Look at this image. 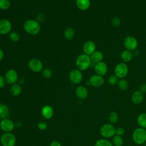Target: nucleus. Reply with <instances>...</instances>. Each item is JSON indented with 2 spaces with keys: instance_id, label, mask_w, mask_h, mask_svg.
<instances>
[{
  "instance_id": "nucleus-1",
  "label": "nucleus",
  "mask_w": 146,
  "mask_h": 146,
  "mask_svg": "<svg viewBox=\"0 0 146 146\" xmlns=\"http://www.w3.org/2000/svg\"><path fill=\"white\" fill-rule=\"evenodd\" d=\"M24 30L31 35H36L40 31L41 26L40 23L36 20L30 19L26 20L23 25Z\"/></svg>"
},
{
  "instance_id": "nucleus-2",
  "label": "nucleus",
  "mask_w": 146,
  "mask_h": 146,
  "mask_svg": "<svg viewBox=\"0 0 146 146\" xmlns=\"http://www.w3.org/2000/svg\"><path fill=\"white\" fill-rule=\"evenodd\" d=\"M91 64L92 61L90 56L84 53L79 55L75 60V65L77 68L81 71L87 70L91 66Z\"/></svg>"
},
{
  "instance_id": "nucleus-3",
  "label": "nucleus",
  "mask_w": 146,
  "mask_h": 146,
  "mask_svg": "<svg viewBox=\"0 0 146 146\" xmlns=\"http://www.w3.org/2000/svg\"><path fill=\"white\" fill-rule=\"evenodd\" d=\"M133 142L137 145H141L146 141V129L139 127L132 132V135Z\"/></svg>"
},
{
  "instance_id": "nucleus-4",
  "label": "nucleus",
  "mask_w": 146,
  "mask_h": 146,
  "mask_svg": "<svg viewBox=\"0 0 146 146\" xmlns=\"http://www.w3.org/2000/svg\"><path fill=\"white\" fill-rule=\"evenodd\" d=\"M116 128L112 124L106 123L102 125L100 128V134L104 139L112 138L115 134Z\"/></svg>"
},
{
  "instance_id": "nucleus-5",
  "label": "nucleus",
  "mask_w": 146,
  "mask_h": 146,
  "mask_svg": "<svg viewBox=\"0 0 146 146\" xmlns=\"http://www.w3.org/2000/svg\"><path fill=\"white\" fill-rule=\"evenodd\" d=\"M129 72V67L127 63L120 62L114 68V74L120 79L127 76Z\"/></svg>"
},
{
  "instance_id": "nucleus-6",
  "label": "nucleus",
  "mask_w": 146,
  "mask_h": 146,
  "mask_svg": "<svg viewBox=\"0 0 146 146\" xmlns=\"http://www.w3.org/2000/svg\"><path fill=\"white\" fill-rule=\"evenodd\" d=\"M0 141L3 146H15L16 137L12 133L5 132L1 135Z\"/></svg>"
},
{
  "instance_id": "nucleus-7",
  "label": "nucleus",
  "mask_w": 146,
  "mask_h": 146,
  "mask_svg": "<svg viewBox=\"0 0 146 146\" xmlns=\"http://www.w3.org/2000/svg\"><path fill=\"white\" fill-rule=\"evenodd\" d=\"M123 44L125 49L131 51L137 49L138 46V42L137 39L132 35L126 36L124 39Z\"/></svg>"
},
{
  "instance_id": "nucleus-8",
  "label": "nucleus",
  "mask_w": 146,
  "mask_h": 146,
  "mask_svg": "<svg viewBox=\"0 0 146 146\" xmlns=\"http://www.w3.org/2000/svg\"><path fill=\"white\" fill-rule=\"evenodd\" d=\"M69 80L74 84H79L83 79V74L80 70L78 68L72 69L69 73Z\"/></svg>"
},
{
  "instance_id": "nucleus-9",
  "label": "nucleus",
  "mask_w": 146,
  "mask_h": 146,
  "mask_svg": "<svg viewBox=\"0 0 146 146\" xmlns=\"http://www.w3.org/2000/svg\"><path fill=\"white\" fill-rule=\"evenodd\" d=\"M29 69L34 72H40L43 70V63L38 59L34 58L30 60L28 62Z\"/></svg>"
},
{
  "instance_id": "nucleus-10",
  "label": "nucleus",
  "mask_w": 146,
  "mask_h": 146,
  "mask_svg": "<svg viewBox=\"0 0 146 146\" xmlns=\"http://www.w3.org/2000/svg\"><path fill=\"white\" fill-rule=\"evenodd\" d=\"M5 79L9 84H15L18 81V73L14 69H9L5 74Z\"/></svg>"
},
{
  "instance_id": "nucleus-11",
  "label": "nucleus",
  "mask_w": 146,
  "mask_h": 146,
  "mask_svg": "<svg viewBox=\"0 0 146 146\" xmlns=\"http://www.w3.org/2000/svg\"><path fill=\"white\" fill-rule=\"evenodd\" d=\"M12 25L7 19H0V35H6L11 32Z\"/></svg>"
},
{
  "instance_id": "nucleus-12",
  "label": "nucleus",
  "mask_w": 146,
  "mask_h": 146,
  "mask_svg": "<svg viewBox=\"0 0 146 146\" xmlns=\"http://www.w3.org/2000/svg\"><path fill=\"white\" fill-rule=\"evenodd\" d=\"M88 81L90 83V85L94 87H100L103 86L104 83V79L103 76L96 74L91 75Z\"/></svg>"
},
{
  "instance_id": "nucleus-13",
  "label": "nucleus",
  "mask_w": 146,
  "mask_h": 146,
  "mask_svg": "<svg viewBox=\"0 0 146 146\" xmlns=\"http://www.w3.org/2000/svg\"><path fill=\"white\" fill-rule=\"evenodd\" d=\"M94 68L96 74L102 76H104L108 72V66L103 61L95 63Z\"/></svg>"
},
{
  "instance_id": "nucleus-14",
  "label": "nucleus",
  "mask_w": 146,
  "mask_h": 146,
  "mask_svg": "<svg viewBox=\"0 0 146 146\" xmlns=\"http://www.w3.org/2000/svg\"><path fill=\"white\" fill-rule=\"evenodd\" d=\"M15 127V123L9 119H5L0 122L1 129L5 132H11Z\"/></svg>"
},
{
  "instance_id": "nucleus-15",
  "label": "nucleus",
  "mask_w": 146,
  "mask_h": 146,
  "mask_svg": "<svg viewBox=\"0 0 146 146\" xmlns=\"http://www.w3.org/2000/svg\"><path fill=\"white\" fill-rule=\"evenodd\" d=\"M96 46L94 42L92 40H87L85 42L83 45L82 49L84 54L90 56L96 51Z\"/></svg>"
},
{
  "instance_id": "nucleus-16",
  "label": "nucleus",
  "mask_w": 146,
  "mask_h": 146,
  "mask_svg": "<svg viewBox=\"0 0 146 146\" xmlns=\"http://www.w3.org/2000/svg\"><path fill=\"white\" fill-rule=\"evenodd\" d=\"M76 96L81 100L86 99L88 95V91L87 88L83 86H78L75 90Z\"/></svg>"
},
{
  "instance_id": "nucleus-17",
  "label": "nucleus",
  "mask_w": 146,
  "mask_h": 146,
  "mask_svg": "<svg viewBox=\"0 0 146 146\" xmlns=\"http://www.w3.org/2000/svg\"><path fill=\"white\" fill-rule=\"evenodd\" d=\"M131 100L135 104H141L144 99V95L139 90L135 91L131 95Z\"/></svg>"
},
{
  "instance_id": "nucleus-18",
  "label": "nucleus",
  "mask_w": 146,
  "mask_h": 146,
  "mask_svg": "<svg viewBox=\"0 0 146 146\" xmlns=\"http://www.w3.org/2000/svg\"><path fill=\"white\" fill-rule=\"evenodd\" d=\"M41 113L43 117L47 119H50L53 116L54 110L51 106L46 105L42 107L41 110Z\"/></svg>"
},
{
  "instance_id": "nucleus-19",
  "label": "nucleus",
  "mask_w": 146,
  "mask_h": 146,
  "mask_svg": "<svg viewBox=\"0 0 146 146\" xmlns=\"http://www.w3.org/2000/svg\"><path fill=\"white\" fill-rule=\"evenodd\" d=\"M133 58V54L132 51L128 50H124L120 53V58L123 62L127 63L130 62Z\"/></svg>"
},
{
  "instance_id": "nucleus-20",
  "label": "nucleus",
  "mask_w": 146,
  "mask_h": 146,
  "mask_svg": "<svg viewBox=\"0 0 146 146\" xmlns=\"http://www.w3.org/2000/svg\"><path fill=\"white\" fill-rule=\"evenodd\" d=\"M76 5L79 10L86 11L90 8L91 1L90 0H76Z\"/></svg>"
},
{
  "instance_id": "nucleus-21",
  "label": "nucleus",
  "mask_w": 146,
  "mask_h": 146,
  "mask_svg": "<svg viewBox=\"0 0 146 146\" xmlns=\"http://www.w3.org/2000/svg\"><path fill=\"white\" fill-rule=\"evenodd\" d=\"M104 55L103 52L99 50H96L94 53L90 55V58L92 63H96L103 61Z\"/></svg>"
},
{
  "instance_id": "nucleus-22",
  "label": "nucleus",
  "mask_w": 146,
  "mask_h": 146,
  "mask_svg": "<svg viewBox=\"0 0 146 146\" xmlns=\"http://www.w3.org/2000/svg\"><path fill=\"white\" fill-rule=\"evenodd\" d=\"M9 115L10 110L9 107L5 104H1L0 105V119L1 120L7 119Z\"/></svg>"
},
{
  "instance_id": "nucleus-23",
  "label": "nucleus",
  "mask_w": 146,
  "mask_h": 146,
  "mask_svg": "<svg viewBox=\"0 0 146 146\" xmlns=\"http://www.w3.org/2000/svg\"><path fill=\"white\" fill-rule=\"evenodd\" d=\"M10 94L13 96H17L20 95L22 92V87L21 85L18 83H15L11 85L10 88Z\"/></svg>"
},
{
  "instance_id": "nucleus-24",
  "label": "nucleus",
  "mask_w": 146,
  "mask_h": 146,
  "mask_svg": "<svg viewBox=\"0 0 146 146\" xmlns=\"http://www.w3.org/2000/svg\"><path fill=\"white\" fill-rule=\"evenodd\" d=\"M137 122L140 127L146 129V113H140L137 117Z\"/></svg>"
},
{
  "instance_id": "nucleus-25",
  "label": "nucleus",
  "mask_w": 146,
  "mask_h": 146,
  "mask_svg": "<svg viewBox=\"0 0 146 146\" xmlns=\"http://www.w3.org/2000/svg\"><path fill=\"white\" fill-rule=\"evenodd\" d=\"M75 31L72 27H67L64 31V36L67 40H71L75 36Z\"/></svg>"
},
{
  "instance_id": "nucleus-26",
  "label": "nucleus",
  "mask_w": 146,
  "mask_h": 146,
  "mask_svg": "<svg viewBox=\"0 0 146 146\" xmlns=\"http://www.w3.org/2000/svg\"><path fill=\"white\" fill-rule=\"evenodd\" d=\"M117 86L118 88L121 90V91H126L129 87L128 82L127 80H125L124 78L123 79H120L117 82Z\"/></svg>"
},
{
  "instance_id": "nucleus-27",
  "label": "nucleus",
  "mask_w": 146,
  "mask_h": 146,
  "mask_svg": "<svg viewBox=\"0 0 146 146\" xmlns=\"http://www.w3.org/2000/svg\"><path fill=\"white\" fill-rule=\"evenodd\" d=\"M112 143L113 146H122L124 143V140L121 136L115 135L112 138Z\"/></svg>"
},
{
  "instance_id": "nucleus-28",
  "label": "nucleus",
  "mask_w": 146,
  "mask_h": 146,
  "mask_svg": "<svg viewBox=\"0 0 146 146\" xmlns=\"http://www.w3.org/2000/svg\"><path fill=\"white\" fill-rule=\"evenodd\" d=\"M94 146H113L112 142L108 140L107 139H100L98 140L95 143Z\"/></svg>"
},
{
  "instance_id": "nucleus-29",
  "label": "nucleus",
  "mask_w": 146,
  "mask_h": 146,
  "mask_svg": "<svg viewBox=\"0 0 146 146\" xmlns=\"http://www.w3.org/2000/svg\"><path fill=\"white\" fill-rule=\"evenodd\" d=\"M108 118L111 124H115L117 123L119 120V115L115 111H111L109 113Z\"/></svg>"
},
{
  "instance_id": "nucleus-30",
  "label": "nucleus",
  "mask_w": 146,
  "mask_h": 146,
  "mask_svg": "<svg viewBox=\"0 0 146 146\" xmlns=\"http://www.w3.org/2000/svg\"><path fill=\"white\" fill-rule=\"evenodd\" d=\"M9 38L13 42H17L20 39V35L16 31H11L9 34Z\"/></svg>"
},
{
  "instance_id": "nucleus-31",
  "label": "nucleus",
  "mask_w": 146,
  "mask_h": 146,
  "mask_svg": "<svg viewBox=\"0 0 146 146\" xmlns=\"http://www.w3.org/2000/svg\"><path fill=\"white\" fill-rule=\"evenodd\" d=\"M11 3L9 0H0V9L6 10L10 8Z\"/></svg>"
},
{
  "instance_id": "nucleus-32",
  "label": "nucleus",
  "mask_w": 146,
  "mask_h": 146,
  "mask_svg": "<svg viewBox=\"0 0 146 146\" xmlns=\"http://www.w3.org/2000/svg\"><path fill=\"white\" fill-rule=\"evenodd\" d=\"M119 80V79L114 74V75H111L108 78L107 82L110 85L113 86L117 84Z\"/></svg>"
},
{
  "instance_id": "nucleus-33",
  "label": "nucleus",
  "mask_w": 146,
  "mask_h": 146,
  "mask_svg": "<svg viewBox=\"0 0 146 146\" xmlns=\"http://www.w3.org/2000/svg\"><path fill=\"white\" fill-rule=\"evenodd\" d=\"M42 75L44 78H46V79H48V78H50L52 75V70L50 69V68H44L42 71Z\"/></svg>"
},
{
  "instance_id": "nucleus-34",
  "label": "nucleus",
  "mask_w": 146,
  "mask_h": 146,
  "mask_svg": "<svg viewBox=\"0 0 146 146\" xmlns=\"http://www.w3.org/2000/svg\"><path fill=\"white\" fill-rule=\"evenodd\" d=\"M121 20L117 16H113L111 19V24L114 27H119L120 25Z\"/></svg>"
},
{
  "instance_id": "nucleus-35",
  "label": "nucleus",
  "mask_w": 146,
  "mask_h": 146,
  "mask_svg": "<svg viewBox=\"0 0 146 146\" xmlns=\"http://www.w3.org/2000/svg\"><path fill=\"white\" fill-rule=\"evenodd\" d=\"M125 133V129L121 127L116 128L115 129V134L119 136H123Z\"/></svg>"
},
{
  "instance_id": "nucleus-36",
  "label": "nucleus",
  "mask_w": 146,
  "mask_h": 146,
  "mask_svg": "<svg viewBox=\"0 0 146 146\" xmlns=\"http://www.w3.org/2000/svg\"><path fill=\"white\" fill-rule=\"evenodd\" d=\"M48 127V125L47 124V123L44 122V121H40L39 123H38V128L42 131L45 130L47 129Z\"/></svg>"
},
{
  "instance_id": "nucleus-37",
  "label": "nucleus",
  "mask_w": 146,
  "mask_h": 146,
  "mask_svg": "<svg viewBox=\"0 0 146 146\" xmlns=\"http://www.w3.org/2000/svg\"><path fill=\"white\" fill-rule=\"evenodd\" d=\"M44 19H45V15L43 14L40 13V14H38V15L36 17V21L40 23L41 22H43L44 21Z\"/></svg>"
},
{
  "instance_id": "nucleus-38",
  "label": "nucleus",
  "mask_w": 146,
  "mask_h": 146,
  "mask_svg": "<svg viewBox=\"0 0 146 146\" xmlns=\"http://www.w3.org/2000/svg\"><path fill=\"white\" fill-rule=\"evenodd\" d=\"M6 83V82L5 79V77L0 75V88H3L5 86Z\"/></svg>"
},
{
  "instance_id": "nucleus-39",
  "label": "nucleus",
  "mask_w": 146,
  "mask_h": 146,
  "mask_svg": "<svg viewBox=\"0 0 146 146\" xmlns=\"http://www.w3.org/2000/svg\"><path fill=\"white\" fill-rule=\"evenodd\" d=\"M139 90L143 94L146 93V83H143L140 85Z\"/></svg>"
},
{
  "instance_id": "nucleus-40",
  "label": "nucleus",
  "mask_w": 146,
  "mask_h": 146,
  "mask_svg": "<svg viewBox=\"0 0 146 146\" xmlns=\"http://www.w3.org/2000/svg\"><path fill=\"white\" fill-rule=\"evenodd\" d=\"M50 146H62V145L59 141L54 140L51 143Z\"/></svg>"
},
{
  "instance_id": "nucleus-41",
  "label": "nucleus",
  "mask_w": 146,
  "mask_h": 146,
  "mask_svg": "<svg viewBox=\"0 0 146 146\" xmlns=\"http://www.w3.org/2000/svg\"><path fill=\"white\" fill-rule=\"evenodd\" d=\"M4 57V51L0 48V61H1Z\"/></svg>"
},
{
  "instance_id": "nucleus-42",
  "label": "nucleus",
  "mask_w": 146,
  "mask_h": 146,
  "mask_svg": "<svg viewBox=\"0 0 146 146\" xmlns=\"http://www.w3.org/2000/svg\"><path fill=\"white\" fill-rule=\"evenodd\" d=\"M144 146H146V141H145V143H144Z\"/></svg>"
},
{
  "instance_id": "nucleus-43",
  "label": "nucleus",
  "mask_w": 146,
  "mask_h": 146,
  "mask_svg": "<svg viewBox=\"0 0 146 146\" xmlns=\"http://www.w3.org/2000/svg\"><path fill=\"white\" fill-rule=\"evenodd\" d=\"M70 1H75V0H70ZM76 1V0H75Z\"/></svg>"
},
{
  "instance_id": "nucleus-44",
  "label": "nucleus",
  "mask_w": 146,
  "mask_h": 146,
  "mask_svg": "<svg viewBox=\"0 0 146 146\" xmlns=\"http://www.w3.org/2000/svg\"><path fill=\"white\" fill-rule=\"evenodd\" d=\"M1 101H0V105H1Z\"/></svg>"
}]
</instances>
